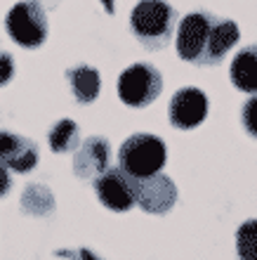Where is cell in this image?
Masks as SVG:
<instances>
[{
	"label": "cell",
	"instance_id": "6da1fadb",
	"mask_svg": "<svg viewBox=\"0 0 257 260\" xmlns=\"http://www.w3.org/2000/svg\"><path fill=\"white\" fill-rule=\"evenodd\" d=\"M238 38L236 21L212 12H189L177 26V55L196 67H215L229 55Z\"/></svg>",
	"mask_w": 257,
	"mask_h": 260
},
{
	"label": "cell",
	"instance_id": "7a4b0ae2",
	"mask_svg": "<svg viewBox=\"0 0 257 260\" xmlns=\"http://www.w3.org/2000/svg\"><path fill=\"white\" fill-rule=\"evenodd\" d=\"M177 24L175 7L165 0H139L130 12V28L144 48L163 50L172 41Z\"/></svg>",
	"mask_w": 257,
	"mask_h": 260
},
{
	"label": "cell",
	"instance_id": "3957f363",
	"mask_svg": "<svg viewBox=\"0 0 257 260\" xmlns=\"http://www.w3.org/2000/svg\"><path fill=\"white\" fill-rule=\"evenodd\" d=\"M168 161V147L151 133L130 135L118 149V166L132 178H149L163 171Z\"/></svg>",
	"mask_w": 257,
	"mask_h": 260
},
{
	"label": "cell",
	"instance_id": "277c9868",
	"mask_svg": "<svg viewBox=\"0 0 257 260\" xmlns=\"http://www.w3.org/2000/svg\"><path fill=\"white\" fill-rule=\"evenodd\" d=\"M5 28L10 38L17 45L26 50L41 48L48 41V14L43 7V0H24L7 12L5 17Z\"/></svg>",
	"mask_w": 257,
	"mask_h": 260
},
{
	"label": "cell",
	"instance_id": "5b68a950",
	"mask_svg": "<svg viewBox=\"0 0 257 260\" xmlns=\"http://www.w3.org/2000/svg\"><path fill=\"white\" fill-rule=\"evenodd\" d=\"M163 90V76L154 64L137 62L128 67L118 78V97L123 104L142 109L158 100Z\"/></svg>",
	"mask_w": 257,
	"mask_h": 260
},
{
	"label": "cell",
	"instance_id": "8992f818",
	"mask_svg": "<svg viewBox=\"0 0 257 260\" xmlns=\"http://www.w3.org/2000/svg\"><path fill=\"white\" fill-rule=\"evenodd\" d=\"M95 192L97 199L102 201V206H106L108 211L125 213L137 204L135 194V178L128 175L121 166L118 168H108L104 175L95 180Z\"/></svg>",
	"mask_w": 257,
	"mask_h": 260
},
{
	"label": "cell",
	"instance_id": "52a82bcc",
	"mask_svg": "<svg viewBox=\"0 0 257 260\" xmlns=\"http://www.w3.org/2000/svg\"><path fill=\"white\" fill-rule=\"evenodd\" d=\"M135 194L137 206L151 215H165L172 211V206L177 201L175 182L163 173H156L149 178H135Z\"/></svg>",
	"mask_w": 257,
	"mask_h": 260
},
{
	"label": "cell",
	"instance_id": "ba28073f",
	"mask_svg": "<svg viewBox=\"0 0 257 260\" xmlns=\"http://www.w3.org/2000/svg\"><path fill=\"white\" fill-rule=\"evenodd\" d=\"M170 123L179 130H191L201 125L208 116V97L198 88H179L170 100Z\"/></svg>",
	"mask_w": 257,
	"mask_h": 260
},
{
	"label": "cell",
	"instance_id": "9c48e42d",
	"mask_svg": "<svg viewBox=\"0 0 257 260\" xmlns=\"http://www.w3.org/2000/svg\"><path fill=\"white\" fill-rule=\"evenodd\" d=\"M111 168V144L106 137H88L74 154V173L81 180H97Z\"/></svg>",
	"mask_w": 257,
	"mask_h": 260
},
{
	"label": "cell",
	"instance_id": "30bf717a",
	"mask_svg": "<svg viewBox=\"0 0 257 260\" xmlns=\"http://www.w3.org/2000/svg\"><path fill=\"white\" fill-rule=\"evenodd\" d=\"M0 156H3V166L10 168L14 173H28L31 168H35L41 151L38 144L26 140L21 135H14L10 130H3L0 135Z\"/></svg>",
	"mask_w": 257,
	"mask_h": 260
},
{
	"label": "cell",
	"instance_id": "8fae6325",
	"mask_svg": "<svg viewBox=\"0 0 257 260\" xmlns=\"http://www.w3.org/2000/svg\"><path fill=\"white\" fill-rule=\"evenodd\" d=\"M229 78L241 92L257 95V43L245 45L236 52L229 67Z\"/></svg>",
	"mask_w": 257,
	"mask_h": 260
},
{
	"label": "cell",
	"instance_id": "7c38bea8",
	"mask_svg": "<svg viewBox=\"0 0 257 260\" xmlns=\"http://www.w3.org/2000/svg\"><path fill=\"white\" fill-rule=\"evenodd\" d=\"M66 81H68V85H71V92H74L78 104L95 102L97 95H99L102 78H99V71H97L95 67H90V64H81V67L68 69Z\"/></svg>",
	"mask_w": 257,
	"mask_h": 260
},
{
	"label": "cell",
	"instance_id": "4fadbf2b",
	"mask_svg": "<svg viewBox=\"0 0 257 260\" xmlns=\"http://www.w3.org/2000/svg\"><path fill=\"white\" fill-rule=\"evenodd\" d=\"M48 142L52 147V151L57 154H66V151H76L78 144H81V130L78 123L71 121V118H64L59 123H54L52 130L48 135Z\"/></svg>",
	"mask_w": 257,
	"mask_h": 260
},
{
	"label": "cell",
	"instance_id": "5bb4252c",
	"mask_svg": "<svg viewBox=\"0 0 257 260\" xmlns=\"http://www.w3.org/2000/svg\"><path fill=\"white\" fill-rule=\"evenodd\" d=\"M236 255L238 260H257V218L241 222L236 230Z\"/></svg>",
	"mask_w": 257,
	"mask_h": 260
},
{
	"label": "cell",
	"instance_id": "9a60e30c",
	"mask_svg": "<svg viewBox=\"0 0 257 260\" xmlns=\"http://www.w3.org/2000/svg\"><path fill=\"white\" fill-rule=\"evenodd\" d=\"M241 121H243L245 133L257 140V95H252L250 100L243 104V109H241Z\"/></svg>",
	"mask_w": 257,
	"mask_h": 260
},
{
	"label": "cell",
	"instance_id": "2e32d148",
	"mask_svg": "<svg viewBox=\"0 0 257 260\" xmlns=\"http://www.w3.org/2000/svg\"><path fill=\"white\" fill-rule=\"evenodd\" d=\"M57 258H68V260H102L97 253L88 251V248H59L54 251Z\"/></svg>",
	"mask_w": 257,
	"mask_h": 260
}]
</instances>
